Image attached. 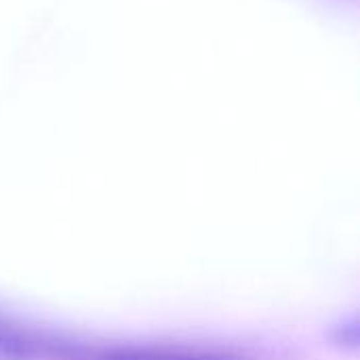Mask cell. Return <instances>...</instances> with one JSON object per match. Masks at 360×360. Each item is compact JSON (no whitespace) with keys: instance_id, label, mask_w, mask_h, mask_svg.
Wrapping results in <instances>:
<instances>
[{"instance_id":"cell-1","label":"cell","mask_w":360,"mask_h":360,"mask_svg":"<svg viewBox=\"0 0 360 360\" xmlns=\"http://www.w3.org/2000/svg\"><path fill=\"white\" fill-rule=\"evenodd\" d=\"M49 359L55 360H234L219 352L154 348V346H80L51 342Z\"/></svg>"},{"instance_id":"cell-2","label":"cell","mask_w":360,"mask_h":360,"mask_svg":"<svg viewBox=\"0 0 360 360\" xmlns=\"http://www.w3.org/2000/svg\"><path fill=\"white\" fill-rule=\"evenodd\" d=\"M49 340L38 338L0 316V359L32 360L46 356Z\"/></svg>"}]
</instances>
